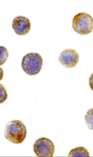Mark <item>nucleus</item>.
Here are the masks:
<instances>
[{
	"label": "nucleus",
	"instance_id": "f257e3e1",
	"mask_svg": "<svg viewBox=\"0 0 93 157\" xmlns=\"http://www.w3.org/2000/svg\"><path fill=\"white\" fill-rule=\"evenodd\" d=\"M27 134L26 127L20 121H10L6 126L5 136L7 140L13 144H21L25 139Z\"/></svg>",
	"mask_w": 93,
	"mask_h": 157
},
{
	"label": "nucleus",
	"instance_id": "f03ea898",
	"mask_svg": "<svg viewBox=\"0 0 93 157\" xmlns=\"http://www.w3.org/2000/svg\"><path fill=\"white\" fill-rule=\"evenodd\" d=\"M43 64V59L40 54L30 53L23 57L22 67L26 74L30 75H34L40 71Z\"/></svg>",
	"mask_w": 93,
	"mask_h": 157
},
{
	"label": "nucleus",
	"instance_id": "7ed1b4c3",
	"mask_svg": "<svg viewBox=\"0 0 93 157\" xmlns=\"http://www.w3.org/2000/svg\"><path fill=\"white\" fill-rule=\"evenodd\" d=\"M72 27L74 31L80 34H89L93 29V18L86 13H79L73 18Z\"/></svg>",
	"mask_w": 93,
	"mask_h": 157
},
{
	"label": "nucleus",
	"instance_id": "20e7f679",
	"mask_svg": "<svg viewBox=\"0 0 93 157\" xmlns=\"http://www.w3.org/2000/svg\"><path fill=\"white\" fill-rule=\"evenodd\" d=\"M34 150L39 157H52L55 151V146L51 140L45 137L37 140L34 145Z\"/></svg>",
	"mask_w": 93,
	"mask_h": 157
},
{
	"label": "nucleus",
	"instance_id": "39448f33",
	"mask_svg": "<svg viewBox=\"0 0 93 157\" xmlns=\"http://www.w3.org/2000/svg\"><path fill=\"white\" fill-rule=\"evenodd\" d=\"M79 56L77 52L73 49H67L62 52L59 58L60 63L67 68L75 67L77 64Z\"/></svg>",
	"mask_w": 93,
	"mask_h": 157
},
{
	"label": "nucleus",
	"instance_id": "423d86ee",
	"mask_svg": "<svg viewBox=\"0 0 93 157\" xmlns=\"http://www.w3.org/2000/svg\"><path fill=\"white\" fill-rule=\"evenodd\" d=\"M12 27L16 34L24 36L30 31L31 29V24L27 18L23 16H17L13 20Z\"/></svg>",
	"mask_w": 93,
	"mask_h": 157
},
{
	"label": "nucleus",
	"instance_id": "0eeeda50",
	"mask_svg": "<svg viewBox=\"0 0 93 157\" xmlns=\"http://www.w3.org/2000/svg\"><path fill=\"white\" fill-rule=\"evenodd\" d=\"M69 157H89V153L88 150L83 147H79L72 149L69 153Z\"/></svg>",
	"mask_w": 93,
	"mask_h": 157
},
{
	"label": "nucleus",
	"instance_id": "6e6552de",
	"mask_svg": "<svg viewBox=\"0 0 93 157\" xmlns=\"http://www.w3.org/2000/svg\"><path fill=\"white\" fill-rule=\"evenodd\" d=\"M85 121L89 129L93 130V109H89L87 113Z\"/></svg>",
	"mask_w": 93,
	"mask_h": 157
},
{
	"label": "nucleus",
	"instance_id": "1a4fd4ad",
	"mask_svg": "<svg viewBox=\"0 0 93 157\" xmlns=\"http://www.w3.org/2000/svg\"><path fill=\"white\" fill-rule=\"evenodd\" d=\"M0 65L1 66L4 64L8 59L9 53L7 49L4 47L1 46L0 47Z\"/></svg>",
	"mask_w": 93,
	"mask_h": 157
},
{
	"label": "nucleus",
	"instance_id": "9d476101",
	"mask_svg": "<svg viewBox=\"0 0 93 157\" xmlns=\"http://www.w3.org/2000/svg\"><path fill=\"white\" fill-rule=\"evenodd\" d=\"M1 104L4 102L7 99L8 94L6 89L1 84Z\"/></svg>",
	"mask_w": 93,
	"mask_h": 157
},
{
	"label": "nucleus",
	"instance_id": "9b49d317",
	"mask_svg": "<svg viewBox=\"0 0 93 157\" xmlns=\"http://www.w3.org/2000/svg\"><path fill=\"white\" fill-rule=\"evenodd\" d=\"M89 85L91 89L93 91V73L91 75L89 78Z\"/></svg>",
	"mask_w": 93,
	"mask_h": 157
}]
</instances>
